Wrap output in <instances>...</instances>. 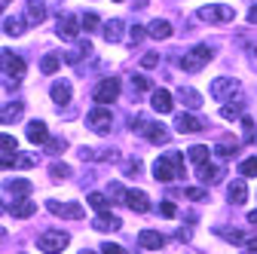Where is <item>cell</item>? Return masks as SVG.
<instances>
[{
  "label": "cell",
  "instance_id": "cell-1",
  "mask_svg": "<svg viewBox=\"0 0 257 254\" xmlns=\"http://www.w3.org/2000/svg\"><path fill=\"white\" fill-rule=\"evenodd\" d=\"M153 178H156L159 184H169V181H175V178H184V156H181L178 150L159 156V160L153 163Z\"/></svg>",
  "mask_w": 257,
  "mask_h": 254
},
{
  "label": "cell",
  "instance_id": "cell-2",
  "mask_svg": "<svg viewBox=\"0 0 257 254\" xmlns=\"http://www.w3.org/2000/svg\"><path fill=\"white\" fill-rule=\"evenodd\" d=\"M211 55H214V52H211L208 46L199 43V46H193L190 52H184V55L178 58V65H181L184 71H190V74H196V71H202L208 61H211Z\"/></svg>",
  "mask_w": 257,
  "mask_h": 254
},
{
  "label": "cell",
  "instance_id": "cell-3",
  "mask_svg": "<svg viewBox=\"0 0 257 254\" xmlns=\"http://www.w3.org/2000/svg\"><path fill=\"white\" fill-rule=\"evenodd\" d=\"M128 129H132V132H144L150 144H166L169 141V132L159 122H150L147 116H135L132 122H128Z\"/></svg>",
  "mask_w": 257,
  "mask_h": 254
},
{
  "label": "cell",
  "instance_id": "cell-4",
  "mask_svg": "<svg viewBox=\"0 0 257 254\" xmlns=\"http://www.w3.org/2000/svg\"><path fill=\"white\" fill-rule=\"evenodd\" d=\"M0 65H4V83L7 86H19L22 77H25V61L19 55H13L10 49H4V55H0Z\"/></svg>",
  "mask_w": 257,
  "mask_h": 254
},
{
  "label": "cell",
  "instance_id": "cell-5",
  "mask_svg": "<svg viewBox=\"0 0 257 254\" xmlns=\"http://www.w3.org/2000/svg\"><path fill=\"white\" fill-rule=\"evenodd\" d=\"M68 242H71L68 233H61V230H46V233H40L37 248L46 251V254H61L64 248H68Z\"/></svg>",
  "mask_w": 257,
  "mask_h": 254
},
{
  "label": "cell",
  "instance_id": "cell-6",
  "mask_svg": "<svg viewBox=\"0 0 257 254\" xmlns=\"http://www.w3.org/2000/svg\"><path fill=\"white\" fill-rule=\"evenodd\" d=\"M92 98L98 101V104H113V101L119 98V80H116V77H104L98 86H95Z\"/></svg>",
  "mask_w": 257,
  "mask_h": 254
},
{
  "label": "cell",
  "instance_id": "cell-7",
  "mask_svg": "<svg viewBox=\"0 0 257 254\" xmlns=\"http://www.w3.org/2000/svg\"><path fill=\"white\" fill-rule=\"evenodd\" d=\"M80 160L83 163H116L119 160V150H113V147H83L80 150Z\"/></svg>",
  "mask_w": 257,
  "mask_h": 254
},
{
  "label": "cell",
  "instance_id": "cell-8",
  "mask_svg": "<svg viewBox=\"0 0 257 254\" xmlns=\"http://www.w3.org/2000/svg\"><path fill=\"white\" fill-rule=\"evenodd\" d=\"M196 16L202 22H233L236 19V10L233 7H223V4H211V7H199Z\"/></svg>",
  "mask_w": 257,
  "mask_h": 254
},
{
  "label": "cell",
  "instance_id": "cell-9",
  "mask_svg": "<svg viewBox=\"0 0 257 254\" xmlns=\"http://www.w3.org/2000/svg\"><path fill=\"white\" fill-rule=\"evenodd\" d=\"M86 125H89L95 135H107L110 125H113V116H110V110H104V107H95V110L86 116Z\"/></svg>",
  "mask_w": 257,
  "mask_h": 254
},
{
  "label": "cell",
  "instance_id": "cell-10",
  "mask_svg": "<svg viewBox=\"0 0 257 254\" xmlns=\"http://www.w3.org/2000/svg\"><path fill=\"white\" fill-rule=\"evenodd\" d=\"M233 92H239V80H233V77H217L211 83V98H217V101L233 98Z\"/></svg>",
  "mask_w": 257,
  "mask_h": 254
},
{
  "label": "cell",
  "instance_id": "cell-11",
  "mask_svg": "<svg viewBox=\"0 0 257 254\" xmlns=\"http://www.w3.org/2000/svg\"><path fill=\"white\" fill-rule=\"evenodd\" d=\"M19 144H16V138L13 135H4L0 138V166L4 169H13V166H19Z\"/></svg>",
  "mask_w": 257,
  "mask_h": 254
},
{
  "label": "cell",
  "instance_id": "cell-12",
  "mask_svg": "<svg viewBox=\"0 0 257 254\" xmlns=\"http://www.w3.org/2000/svg\"><path fill=\"white\" fill-rule=\"evenodd\" d=\"M46 208L58 217H71V220H80L83 217V205L80 202H58V199H49Z\"/></svg>",
  "mask_w": 257,
  "mask_h": 254
},
{
  "label": "cell",
  "instance_id": "cell-13",
  "mask_svg": "<svg viewBox=\"0 0 257 254\" xmlns=\"http://www.w3.org/2000/svg\"><path fill=\"white\" fill-rule=\"evenodd\" d=\"M80 19L77 16H58V25H55V31H58V37H64V40H77L80 37Z\"/></svg>",
  "mask_w": 257,
  "mask_h": 254
},
{
  "label": "cell",
  "instance_id": "cell-14",
  "mask_svg": "<svg viewBox=\"0 0 257 254\" xmlns=\"http://www.w3.org/2000/svg\"><path fill=\"white\" fill-rule=\"evenodd\" d=\"M92 227L98 230V233H116V230L122 227V220H119L116 214H110V211H98V217L92 220Z\"/></svg>",
  "mask_w": 257,
  "mask_h": 254
},
{
  "label": "cell",
  "instance_id": "cell-15",
  "mask_svg": "<svg viewBox=\"0 0 257 254\" xmlns=\"http://www.w3.org/2000/svg\"><path fill=\"white\" fill-rule=\"evenodd\" d=\"M125 205L132 211H138V214H144L150 208V199H147L144 190H125Z\"/></svg>",
  "mask_w": 257,
  "mask_h": 254
},
{
  "label": "cell",
  "instance_id": "cell-16",
  "mask_svg": "<svg viewBox=\"0 0 257 254\" xmlns=\"http://www.w3.org/2000/svg\"><path fill=\"white\" fill-rule=\"evenodd\" d=\"M175 129H178V132H202V129H205V119L193 116V113H181V116L175 119Z\"/></svg>",
  "mask_w": 257,
  "mask_h": 254
},
{
  "label": "cell",
  "instance_id": "cell-17",
  "mask_svg": "<svg viewBox=\"0 0 257 254\" xmlns=\"http://www.w3.org/2000/svg\"><path fill=\"white\" fill-rule=\"evenodd\" d=\"M150 104H153V110L156 113H172V107H175V98L166 92V89H153V98H150Z\"/></svg>",
  "mask_w": 257,
  "mask_h": 254
},
{
  "label": "cell",
  "instance_id": "cell-18",
  "mask_svg": "<svg viewBox=\"0 0 257 254\" xmlns=\"http://www.w3.org/2000/svg\"><path fill=\"white\" fill-rule=\"evenodd\" d=\"M138 245L147 248V251H159V248L166 245V236H159L156 230H141L138 233Z\"/></svg>",
  "mask_w": 257,
  "mask_h": 254
},
{
  "label": "cell",
  "instance_id": "cell-19",
  "mask_svg": "<svg viewBox=\"0 0 257 254\" xmlns=\"http://www.w3.org/2000/svg\"><path fill=\"white\" fill-rule=\"evenodd\" d=\"M25 19L28 25H40L46 19V7H43V0H28V7H25Z\"/></svg>",
  "mask_w": 257,
  "mask_h": 254
},
{
  "label": "cell",
  "instance_id": "cell-20",
  "mask_svg": "<svg viewBox=\"0 0 257 254\" xmlns=\"http://www.w3.org/2000/svg\"><path fill=\"white\" fill-rule=\"evenodd\" d=\"M147 34H150L153 40H169V37H172V25H169L166 19H153V22L147 25Z\"/></svg>",
  "mask_w": 257,
  "mask_h": 254
},
{
  "label": "cell",
  "instance_id": "cell-21",
  "mask_svg": "<svg viewBox=\"0 0 257 254\" xmlns=\"http://www.w3.org/2000/svg\"><path fill=\"white\" fill-rule=\"evenodd\" d=\"M49 95H52L55 104H68V101H71V83H68V80H55L52 89H49Z\"/></svg>",
  "mask_w": 257,
  "mask_h": 254
},
{
  "label": "cell",
  "instance_id": "cell-22",
  "mask_svg": "<svg viewBox=\"0 0 257 254\" xmlns=\"http://www.w3.org/2000/svg\"><path fill=\"white\" fill-rule=\"evenodd\" d=\"M28 141L31 144H46L49 141V132H46V122L34 119V122H28Z\"/></svg>",
  "mask_w": 257,
  "mask_h": 254
},
{
  "label": "cell",
  "instance_id": "cell-23",
  "mask_svg": "<svg viewBox=\"0 0 257 254\" xmlns=\"http://www.w3.org/2000/svg\"><path fill=\"white\" fill-rule=\"evenodd\" d=\"M7 211L13 214V217H31V214H37V205L31 202V199H19V202H13V205H7Z\"/></svg>",
  "mask_w": 257,
  "mask_h": 254
},
{
  "label": "cell",
  "instance_id": "cell-24",
  "mask_svg": "<svg viewBox=\"0 0 257 254\" xmlns=\"http://www.w3.org/2000/svg\"><path fill=\"white\" fill-rule=\"evenodd\" d=\"M199 181L202 184H217V181H223V169L220 166H211V163H205V166H199Z\"/></svg>",
  "mask_w": 257,
  "mask_h": 254
},
{
  "label": "cell",
  "instance_id": "cell-25",
  "mask_svg": "<svg viewBox=\"0 0 257 254\" xmlns=\"http://www.w3.org/2000/svg\"><path fill=\"white\" fill-rule=\"evenodd\" d=\"M227 196H230L233 205H242V202L248 199V187H245V181H233L230 190H227Z\"/></svg>",
  "mask_w": 257,
  "mask_h": 254
},
{
  "label": "cell",
  "instance_id": "cell-26",
  "mask_svg": "<svg viewBox=\"0 0 257 254\" xmlns=\"http://www.w3.org/2000/svg\"><path fill=\"white\" fill-rule=\"evenodd\" d=\"M217 236L227 239L230 245H245V242H248V236H245L242 230H233V227H217Z\"/></svg>",
  "mask_w": 257,
  "mask_h": 254
},
{
  "label": "cell",
  "instance_id": "cell-27",
  "mask_svg": "<svg viewBox=\"0 0 257 254\" xmlns=\"http://www.w3.org/2000/svg\"><path fill=\"white\" fill-rule=\"evenodd\" d=\"M178 98H181L187 107H193V110H199V107H202V95H199L196 89H181V92H178Z\"/></svg>",
  "mask_w": 257,
  "mask_h": 254
},
{
  "label": "cell",
  "instance_id": "cell-28",
  "mask_svg": "<svg viewBox=\"0 0 257 254\" xmlns=\"http://www.w3.org/2000/svg\"><path fill=\"white\" fill-rule=\"evenodd\" d=\"M119 37H122V22L119 19H110L104 25V40L107 43H119Z\"/></svg>",
  "mask_w": 257,
  "mask_h": 254
},
{
  "label": "cell",
  "instance_id": "cell-29",
  "mask_svg": "<svg viewBox=\"0 0 257 254\" xmlns=\"http://www.w3.org/2000/svg\"><path fill=\"white\" fill-rule=\"evenodd\" d=\"M89 52H92V46L89 43H80V46H74V49L64 52V61H68V65H77V61H83Z\"/></svg>",
  "mask_w": 257,
  "mask_h": 254
},
{
  "label": "cell",
  "instance_id": "cell-30",
  "mask_svg": "<svg viewBox=\"0 0 257 254\" xmlns=\"http://www.w3.org/2000/svg\"><path fill=\"white\" fill-rule=\"evenodd\" d=\"M245 113V98H239V101H233V104H223L220 107V116L223 119H239Z\"/></svg>",
  "mask_w": 257,
  "mask_h": 254
},
{
  "label": "cell",
  "instance_id": "cell-31",
  "mask_svg": "<svg viewBox=\"0 0 257 254\" xmlns=\"http://www.w3.org/2000/svg\"><path fill=\"white\" fill-rule=\"evenodd\" d=\"M242 132H245V144L257 147V122L251 116H242Z\"/></svg>",
  "mask_w": 257,
  "mask_h": 254
},
{
  "label": "cell",
  "instance_id": "cell-32",
  "mask_svg": "<svg viewBox=\"0 0 257 254\" xmlns=\"http://www.w3.org/2000/svg\"><path fill=\"white\" fill-rule=\"evenodd\" d=\"M214 153H217V156H223V160H230V156H236V153H239V141H236V138H233V141H230V138H223V141L214 147Z\"/></svg>",
  "mask_w": 257,
  "mask_h": 254
},
{
  "label": "cell",
  "instance_id": "cell-33",
  "mask_svg": "<svg viewBox=\"0 0 257 254\" xmlns=\"http://www.w3.org/2000/svg\"><path fill=\"white\" fill-rule=\"evenodd\" d=\"M4 190H7V193H16V196H25V193L34 190V184H31V181H7Z\"/></svg>",
  "mask_w": 257,
  "mask_h": 254
},
{
  "label": "cell",
  "instance_id": "cell-34",
  "mask_svg": "<svg viewBox=\"0 0 257 254\" xmlns=\"http://www.w3.org/2000/svg\"><path fill=\"white\" fill-rule=\"evenodd\" d=\"M22 110H25V104H22V101L4 104V113H0V119H4V122H16V119L22 116Z\"/></svg>",
  "mask_w": 257,
  "mask_h": 254
},
{
  "label": "cell",
  "instance_id": "cell-35",
  "mask_svg": "<svg viewBox=\"0 0 257 254\" xmlns=\"http://www.w3.org/2000/svg\"><path fill=\"white\" fill-rule=\"evenodd\" d=\"M208 156H211V150H208L205 144H193V147H190V160L196 163V166H205Z\"/></svg>",
  "mask_w": 257,
  "mask_h": 254
},
{
  "label": "cell",
  "instance_id": "cell-36",
  "mask_svg": "<svg viewBox=\"0 0 257 254\" xmlns=\"http://www.w3.org/2000/svg\"><path fill=\"white\" fill-rule=\"evenodd\" d=\"M86 202H89L95 211H110V196H104V193H89Z\"/></svg>",
  "mask_w": 257,
  "mask_h": 254
},
{
  "label": "cell",
  "instance_id": "cell-37",
  "mask_svg": "<svg viewBox=\"0 0 257 254\" xmlns=\"http://www.w3.org/2000/svg\"><path fill=\"white\" fill-rule=\"evenodd\" d=\"M22 31H25V25H22L19 19H10V16L4 19V34H7V37H19Z\"/></svg>",
  "mask_w": 257,
  "mask_h": 254
},
{
  "label": "cell",
  "instance_id": "cell-38",
  "mask_svg": "<svg viewBox=\"0 0 257 254\" xmlns=\"http://www.w3.org/2000/svg\"><path fill=\"white\" fill-rule=\"evenodd\" d=\"M239 172L245 178H257V156H251V160H242L239 163Z\"/></svg>",
  "mask_w": 257,
  "mask_h": 254
},
{
  "label": "cell",
  "instance_id": "cell-39",
  "mask_svg": "<svg viewBox=\"0 0 257 254\" xmlns=\"http://www.w3.org/2000/svg\"><path fill=\"white\" fill-rule=\"evenodd\" d=\"M40 71H43V74H55V71H58V55H43Z\"/></svg>",
  "mask_w": 257,
  "mask_h": 254
},
{
  "label": "cell",
  "instance_id": "cell-40",
  "mask_svg": "<svg viewBox=\"0 0 257 254\" xmlns=\"http://www.w3.org/2000/svg\"><path fill=\"white\" fill-rule=\"evenodd\" d=\"M181 196H187L190 202H202V199H205V190H199V187H184Z\"/></svg>",
  "mask_w": 257,
  "mask_h": 254
},
{
  "label": "cell",
  "instance_id": "cell-41",
  "mask_svg": "<svg viewBox=\"0 0 257 254\" xmlns=\"http://www.w3.org/2000/svg\"><path fill=\"white\" fill-rule=\"evenodd\" d=\"M150 89V80L144 74H132V92H147Z\"/></svg>",
  "mask_w": 257,
  "mask_h": 254
},
{
  "label": "cell",
  "instance_id": "cell-42",
  "mask_svg": "<svg viewBox=\"0 0 257 254\" xmlns=\"http://www.w3.org/2000/svg\"><path fill=\"white\" fill-rule=\"evenodd\" d=\"M141 169H144V166H141L138 160H132V163H125V172H122V175H128V178H138V175H141Z\"/></svg>",
  "mask_w": 257,
  "mask_h": 254
},
{
  "label": "cell",
  "instance_id": "cell-43",
  "mask_svg": "<svg viewBox=\"0 0 257 254\" xmlns=\"http://www.w3.org/2000/svg\"><path fill=\"white\" fill-rule=\"evenodd\" d=\"M83 28H86V31H95V28H98V16H95V13H86V16H83Z\"/></svg>",
  "mask_w": 257,
  "mask_h": 254
},
{
  "label": "cell",
  "instance_id": "cell-44",
  "mask_svg": "<svg viewBox=\"0 0 257 254\" xmlns=\"http://www.w3.org/2000/svg\"><path fill=\"white\" fill-rule=\"evenodd\" d=\"M49 172H52V178H68V175H71V169L64 166V163H55V166H52Z\"/></svg>",
  "mask_w": 257,
  "mask_h": 254
},
{
  "label": "cell",
  "instance_id": "cell-45",
  "mask_svg": "<svg viewBox=\"0 0 257 254\" xmlns=\"http://www.w3.org/2000/svg\"><path fill=\"white\" fill-rule=\"evenodd\" d=\"M159 65V55L156 52H147L144 58H141V68H156Z\"/></svg>",
  "mask_w": 257,
  "mask_h": 254
},
{
  "label": "cell",
  "instance_id": "cell-46",
  "mask_svg": "<svg viewBox=\"0 0 257 254\" xmlns=\"http://www.w3.org/2000/svg\"><path fill=\"white\" fill-rule=\"evenodd\" d=\"M46 150H49V153H61V150H64V141H61V138H49V141H46Z\"/></svg>",
  "mask_w": 257,
  "mask_h": 254
},
{
  "label": "cell",
  "instance_id": "cell-47",
  "mask_svg": "<svg viewBox=\"0 0 257 254\" xmlns=\"http://www.w3.org/2000/svg\"><path fill=\"white\" fill-rule=\"evenodd\" d=\"M101 254H125V251H122V245H113V242H104V245H101Z\"/></svg>",
  "mask_w": 257,
  "mask_h": 254
},
{
  "label": "cell",
  "instance_id": "cell-48",
  "mask_svg": "<svg viewBox=\"0 0 257 254\" xmlns=\"http://www.w3.org/2000/svg\"><path fill=\"white\" fill-rule=\"evenodd\" d=\"M110 193H113L110 199H116V202H125V190H122L119 184H110Z\"/></svg>",
  "mask_w": 257,
  "mask_h": 254
},
{
  "label": "cell",
  "instance_id": "cell-49",
  "mask_svg": "<svg viewBox=\"0 0 257 254\" xmlns=\"http://www.w3.org/2000/svg\"><path fill=\"white\" fill-rule=\"evenodd\" d=\"M159 214H166V217H175L178 211H175V202H163L159 205Z\"/></svg>",
  "mask_w": 257,
  "mask_h": 254
},
{
  "label": "cell",
  "instance_id": "cell-50",
  "mask_svg": "<svg viewBox=\"0 0 257 254\" xmlns=\"http://www.w3.org/2000/svg\"><path fill=\"white\" fill-rule=\"evenodd\" d=\"M242 248H245V254H257V239H248Z\"/></svg>",
  "mask_w": 257,
  "mask_h": 254
},
{
  "label": "cell",
  "instance_id": "cell-51",
  "mask_svg": "<svg viewBox=\"0 0 257 254\" xmlns=\"http://www.w3.org/2000/svg\"><path fill=\"white\" fill-rule=\"evenodd\" d=\"M144 34H147V31H144V28H138V25H135V28H132V43H138V40H141V37H144Z\"/></svg>",
  "mask_w": 257,
  "mask_h": 254
},
{
  "label": "cell",
  "instance_id": "cell-52",
  "mask_svg": "<svg viewBox=\"0 0 257 254\" xmlns=\"http://www.w3.org/2000/svg\"><path fill=\"white\" fill-rule=\"evenodd\" d=\"M19 166H34V156H19Z\"/></svg>",
  "mask_w": 257,
  "mask_h": 254
},
{
  "label": "cell",
  "instance_id": "cell-53",
  "mask_svg": "<svg viewBox=\"0 0 257 254\" xmlns=\"http://www.w3.org/2000/svg\"><path fill=\"white\" fill-rule=\"evenodd\" d=\"M248 22H251V25H257V7H251V10H248Z\"/></svg>",
  "mask_w": 257,
  "mask_h": 254
},
{
  "label": "cell",
  "instance_id": "cell-54",
  "mask_svg": "<svg viewBox=\"0 0 257 254\" xmlns=\"http://www.w3.org/2000/svg\"><path fill=\"white\" fill-rule=\"evenodd\" d=\"M248 220H251V224L257 227V211H251V214H248Z\"/></svg>",
  "mask_w": 257,
  "mask_h": 254
},
{
  "label": "cell",
  "instance_id": "cell-55",
  "mask_svg": "<svg viewBox=\"0 0 257 254\" xmlns=\"http://www.w3.org/2000/svg\"><path fill=\"white\" fill-rule=\"evenodd\" d=\"M0 4H4V7H10V4H13V0H0Z\"/></svg>",
  "mask_w": 257,
  "mask_h": 254
},
{
  "label": "cell",
  "instance_id": "cell-56",
  "mask_svg": "<svg viewBox=\"0 0 257 254\" xmlns=\"http://www.w3.org/2000/svg\"><path fill=\"white\" fill-rule=\"evenodd\" d=\"M80 254H92V251H80Z\"/></svg>",
  "mask_w": 257,
  "mask_h": 254
},
{
  "label": "cell",
  "instance_id": "cell-57",
  "mask_svg": "<svg viewBox=\"0 0 257 254\" xmlns=\"http://www.w3.org/2000/svg\"><path fill=\"white\" fill-rule=\"evenodd\" d=\"M116 4H119V0H116Z\"/></svg>",
  "mask_w": 257,
  "mask_h": 254
}]
</instances>
